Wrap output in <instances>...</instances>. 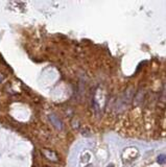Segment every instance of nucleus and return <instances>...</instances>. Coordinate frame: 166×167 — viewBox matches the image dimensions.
I'll return each mask as SVG.
<instances>
[{
    "label": "nucleus",
    "mask_w": 166,
    "mask_h": 167,
    "mask_svg": "<svg viewBox=\"0 0 166 167\" xmlns=\"http://www.w3.org/2000/svg\"><path fill=\"white\" fill-rule=\"evenodd\" d=\"M49 120L51 121V123L53 124L54 128L58 129H62L63 123H62L61 120L59 119L58 116H56V115H50V116H49Z\"/></svg>",
    "instance_id": "nucleus-1"
},
{
    "label": "nucleus",
    "mask_w": 166,
    "mask_h": 167,
    "mask_svg": "<svg viewBox=\"0 0 166 167\" xmlns=\"http://www.w3.org/2000/svg\"><path fill=\"white\" fill-rule=\"evenodd\" d=\"M43 154H44V156L46 157L48 160L53 161V162H56V161L59 160L56 152L53 151H50V149H44V151H43Z\"/></svg>",
    "instance_id": "nucleus-2"
},
{
    "label": "nucleus",
    "mask_w": 166,
    "mask_h": 167,
    "mask_svg": "<svg viewBox=\"0 0 166 167\" xmlns=\"http://www.w3.org/2000/svg\"><path fill=\"white\" fill-rule=\"evenodd\" d=\"M157 162H158L160 165L166 164V155H159L158 158H157Z\"/></svg>",
    "instance_id": "nucleus-3"
},
{
    "label": "nucleus",
    "mask_w": 166,
    "mask_h": 167,
    "mask_svg": "<svg viewBox=\"0 0 166 167\" xmlns=\"http://www.w3.org/2000/svg\"><path fill=\"white\" fill-rule=\"evenodd\" d=\"M3 79H4L3 74H2V73H0V82H2V80H3Z\"/></svg>",
    "instance_id": "nucleus-4"
},
{
    "label": "nucleus",
    "mask_w": 166,
    "mask_h": 167,
    "mask_svg": "<svg viewBox=\"0 0 166 167\" xmlns=\"http://www.w3.org/2000/svg\"><path fill=\"white\" fill-rule=\"evenodd\" d=\"M107 167H114V165H113V164H110V165H108Z\"/></svg>",
    "instance_id": "nucleus-5"
}]
</instances>
